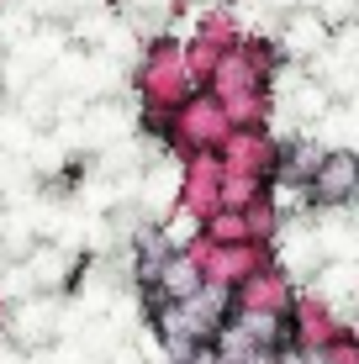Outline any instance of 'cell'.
Segmentation results:
<instances>
[{"mask_svg":"<svg viewBox=\"0 0 359 364\" xmlns=\"http://www.w3.org/2000/svg\"><path fill=\"white\" fill-rule=\"evenodd\" d=\"M349 185H354V159H349V154H338V159H328V164H317V191H323V196L343 200V196H349Z\"/></svg>","mask_w":359,"mask_h":364,"instance_id":"6da1fadb","label":"cell"}]
</instances>
